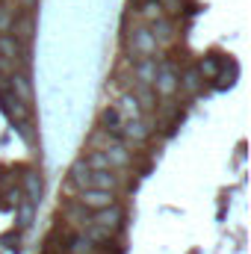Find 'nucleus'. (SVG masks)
I'll return each mask as SVG.
<instances>
[{
	"label": "nucleus",
	"mask_w": 251,
	"mask_h": 254,
	"mask_svg": "<svg viewBox=\"0 0 251 254\" xmlns=\"http://www.w3.org/2000/svg\"><path fill=\"white\" fill-rule=\"evenodd\" d=\"M154 95L157 98H166V101H172L175 95H178V68L175 63H157V77H154Z\"/></svg>",
	"instance_id": "1"
},
{
	"label": "nucleus",
	"mask_w": 251,
	"mask_h": 254,
	"mask_svg": "<svg viewBox=\"0 0 251 254\" xmlns=\"http://www.w3.org/2000/svg\"><path fill=\"white\" fill-rule=\"evenodd\" d=\"M127 48H130L133 57H139V60H151V57L160 51L157 42H154V36L148 33L145 24H139V27H133V30L127 33Z\"/></svg>",
	"instance_id": "2"
},
{
	"label": "nucleus",
	"mask_w": 251,
	"mask_h": 254,
	"mask_svg": "<svg viewBox=\"0 0 251 254\" xmlns=\"http://www.w3.org/2000/svg\"><path fill=\"white\" fill-rule=\"evenodd\" d=\"M104 157H107V163H110V169L116 172V169H127L130 163H133V157H130V151H127V145L122 139H113V136H107L104 139V145L98 148Z\"/></svg>",
	"instance_id": "3"
},
{
	"label": "nucleus",
	"mask_w": 251,
	"mask_h": 254,
	"mask_svg": "<svg viewBox=\"0 0 251 254\" xmlns=\"http://www.w3.org/2000/svg\"><path fill=\"white\" fill-rule=\"evenodd\" d=\"M9 36L18 42V45H30L33 42V36H36V15L33 12H21L15 21H12V30H9Z\"/></svg>",
	"instance_id": "4"
},
{
	"label": "nucleus",
	"mask_w": 251,
	"mask_h": 254,
	"mask_svg": "<svg viewBox=\"0 0 251 254\" xmlns=\"http://www.w3.org/2000/svg\"><path fill=\"white\" fill-rule=\"evenodd\" d=\"M122 222H125V207L116 201L113 207H104V210H98V213H92V225H98V228H107L110 234H116L119 228H122Z\"/></svg>",
	"instance_id": "5"
},
{
	"label": "nucleus",
	"mask_w": 251,
	"mask_h": 254,
	"mask_svg": "<svg viewBox=\"0 0 251 254\" xmlns=\"http://www.w3.org/2000/svg\"><path fill=\"white\" fill-rule=\"evenodd\" d=\"M77 204L89 213H98L104 207H113L116 204V192H101V190H83L77 195Z\"/></svg>",
	"instance_id": "6"
},
{
	"label": "nucleus",
	"mask_w": 251,
	"mask_h": 254,
	"mask_svg": "<svg viewBox=\"0 0 251 254\" xmlns=\"http://www.w3.org/2000/svg\"><path fill=\"white\" fill-rule=\"evenodd\" d=\"M0 57H3V60H9L12 65H27V63H30V60H27V57H30V51H27L24 45H18L9 33H3V36H0Z\"/></svg>",
	"instance_id": "7"
},
{
	"label": "nucleus",
	"mask_w": 251,
	"mask_h": 254,
	"mask_svg": "<svg viewBox=\"0 0 251 254\" xmlns=\"http://www.w3.org/2000/svg\"><path fill=\"white\" fill-rule=\"evenodd\" d=\"M0 110H3L12 122H18V125H21V122H27V116H30V107H27V104H21V101H18L12 92H6L3 86H0Z\"/></svg>",
	"instance_id": "8"
},
{
	"label": "nucleus",
	"mask_w": 251,
	"mask_h": 254,
	"mask_svg": "<svg viewBox=\"0 0 251 254\" xmlns=\"http://www.w3.org/2000/svg\"><path fill=\"white\" fill-rule=\"evenodd\" d=\"M151 139V125L148 122H142V119H136V122H125L122 125V142H133V145H145Z\"/></svg>",
	"instance_id": "9"
},
{
	"label": "nucleus",
	"mask_w": 251,
	"mask_h": 254,
	"mask_svg": "<svg viewBox=\"0 0 251 254\" xmlns=\"http://www.w3.org/2000/svg\"><path fill=\"white\" fill-rule=\"evenodd\" d=\"M9 92H12L21 104L30 107V101H33V83H30V77H27L24 71H15V74L9 77Z\"/></svg>",
	"instance_id": "10"
},
{
	"label": "nucleus",
	"mask_w": 251,
	"mask_h": 254,
	"mask_svg": "<svg viewBox=\"0 0 251 254\" xmlns=\"http://www.w3.org/2000/svg\"><path fill=\"white\" fill-rule=\"evenodd\" d=\"M21 181H24V201H30V204H39V198H42V175L36 172V169H24V175H21Z\"/></svg>",
	"instance_id": "11"
},
{
	"label": "nucleus",
	"mask_w": 251,
	"mask_h": 254,
	"mask_svg": "<svg viewBox=\"0 0 251 254\" xmlns=\"http://www.w3.org/2000/svg\"><path fill=\"white\" fill-rule=\"evenodd\" d=\"M201 86H204V80H201V74H198L195 65L187 68L184 74H178V92H184V95H189V98H195V95L201 92Z\"/></svg>",
	"instance_id": "12"
},
{
	"label": "nucleus",
	"mask_w": 251,
	"mask_h": 254,
	"mask_svg": "<svg viewBox=\"0 0 251 254\" xmlns=\"http://www.w3.org/2000/svg\"><path fill=\"white\" fill-rule=\"evenodd\" d=\"M119 187H122V175H116V172H92V178H89V190L116 192Z\"/></svg>",
	"instance_id": "13"
},
{
	"label": "nucleus",
	"mask_w": 251,
	"mask_h": 254,
	"mask_svg": "<svg viewBox=\"0 0 251 254\" xmlns=\"http://www.w3.org/2000/svg\"><path fill=\"white\" fill-rule=\"evenodd\" d=\"M148 33L154 36L157 48H160V45H172V42H175V24H172L169 18H160V21L148 24Z\"/></svg>",
	"instance_id": "14"
},
{
	"label": "nucleus",
	"mask_w": 251,
	"mask_h": 254,
	"mask_svg": "<svg viewBox=\"0 0 251 254\" xmlns=\"http://www.w3.org/2000/svg\"><path fill=\"white\" fill-rule=\"evenodd\" d=\"M133 77L139 80L136 86H154V77H157V57L139 60V63L133 65Z\"/></svg>",
	"instance_id": "15"
},
{
	"label": "nucleus",
	"mask_w": 251,
	"mask_h": 254,
	"mask_svg": "<svg viewBox=\"0 0 251 254\" xmlns=\"http://www.w3.org/2000/svg\"><path fill=\"white\" fill-rule=\"evenodd\" d=\"M122 125H125V119L119 116V110H116V107L104 110V116H101V130H104L107 136H113V139H122Z\"/></svg>",
	"instance_id": "16"
},
{
	"label": "nucleus",
	"mask_w": 251,
	"mask_h": 254,
	"mask_svg": "<svg viewBox=\"0 0 251 254\" xmlns=\"http://www.w3.org/2000/svg\"><path fill=\"white\" fill-rule=\"evenodd\" d=\"M119 116L125 119V122H136V119H142V110H139V104H136V98L130 95V92H125L122 98H119Z\"/></svg>",
	"instance_id": "17"
},
{
	"label": "nucleus",
	"mask_w": 251,
	"mask_h": 254,
	"mask_svg": "<svg viewBox=\"0 0 251 254\" xmlns=\"http://www.w3.org/2000/svg\"><path fill=\"white\" fill-rule=\"evenodd\" d=\"M195 68H198L201 80H216V77H219V71H222V60H219V54H207L201 63L195 65Z\"/></svg>",
	"instance_id": "18"
},
{
	"label": "nucleus",
	"mask_w": 251,
	"mask_h": 254,
	"mask_svg": "<svg viewBox=\"0 0 251 254\" xmlns=\"http://www.w3.org/2000/svg\"><path fill=\"white\" fill-rule=\"evenodd\" d=\"M68 175H71V187H74V190H80V192L89 190V178H92V172H89V166H86L83 160H77V163L71 166Z\"/></svg>",
	"instance_id": "19"
},
{
	"label": "nucleus",
	"mask_w": 251,
	"mask_h": 254,
	"mask_svg": "<svg viewBox=\"0 0 251 254\" xmlns=\"http://www.w3.org/2000/svg\"><path fill=\"white\" fill-rule=\"evenodd\" d=\"M133 98H136V104H139V110L145 113V110H157V95H154V89L151 86H133V92H130Z\"/></svg>",
	"instance_id": "20"
},
{
	"label": "nucleus",
	"mask_w": 251,
	"mask_h": 254,
	"mask_svg": "<svg viewBox=\"0 0 251 254\" xmlns=\"http://www.w3.org/2000/svg\"><path fill=\"white\" fill-rule=\"evenodd\" d=\"M139 15H142L145 27H148V24H154V21H160V18H166V15H163V6H160V0H148V3H142Z\"/></svg>",
	"instance_id": "21"
},
{
	"label": "nucleus",
	"mask_w": 251,
	"mask_h": 254,
	"mask_svg": "<svg viewBox=\"0 0 251 254\" xmlns=\"http://www.w3.org/2000/svg\"><path fill=\"white\" fill-rule=\"evenodd\" d=\"M83 240H89L92 246H101V243H110V240H113V234H110L107 228H98V225H86V231H83Z\"/></svg>",
	"instance_id": "22"
},
{
	"label": "nucleus",
	"mask_w": 251,
	"mask_h": 254,
	"mask_svg": "<svg viewBox=\"0 0 251 254\" xmlns=\"http://www.w3.org/2000/svg\"><path fill=\"white\" fill-rule=\"evenodd\" d=\"M15 210H18V228H21V231H24V228H30V225H33V216H36V204L21 201Z\"/></svg>",
	"instance_id": "23"
},
{
	"label": "nucleus",
	"mask_w": 251,
	"mask_h": 254,
	"mask_svg": "<svg viewBox=\"0 0 251 254\" xmlns=\"http://www.w3.org/2000/svg\"><path fill=\"white\" fill-rule=\"evenodd\" d=\"M65 216H68L71 222H77V225H92V213L83 210L80 204H68V207H65Z\"/></svg>",
	"instance_id": "24"
},
{
	"label": "nucleus",
	"mask_w": 251,
	"mask_h": 254,
	"mask_svg": "<svg viewBox=\"0 0 251 254\" xmlns=\"http://www.w3.org/2000/svg\"><path fill=\"white\" fill-rule=\"evenodd\" d=\"M68 243H71V246H68V254H92V252H95V246H92L89 240H83V234L71 237Z\"/></svg>",
	"instance_id": "25"
},
{
	"label": "nucleus",
	"mask_w": 251,
	"mask_h": 254,
	"mask_svg": "<svg viewBox=\"0 0 251 254\" xmlns=\"http://www.w3.org/2000/svg\"><path fill=\"white\" fill-rule=\"evenodd\" d=\"M12 21H15V9L9 3H0V36L12 30Z\"/></svg>",
	"instance_id": "26"
},
{
	"label": "nucleus",
	"mask_w": 251,
	"mask_h": 254,
	"mask_svg": "<svg viewBox=\"0 0 251 254\" xmlns=\"http://www.w3.org/2000/svg\"><path fill=\"white\" fill-rule=\"evenodd\" d=\"M21 195H24V192H21V187H12V190L6 192V198H9V201H6V204H3V207H18V204H21V201H24V198H21Z\"/></svg>",
	"instance_id": "27"
},
{
	"label": "nucleus",
	"mask_w": 251,
	"mask_h": 254,
	"mask_svg": "<svg viewBox=\"0 0 251 254\" xmlns=\"http://www.w3.org/2000/svg\"><path fill=\"white\" fill-rule=\"evenodd\" d=\"M234 74H237V68H231V74H228V71H219V77H216V89L231 86V83H234Z\"/></svg>",
	"instance_id": "28"
},
{
	"label": "nucleus",
	"mask_w": 251,
	"mask_h": 254,
	"mask_svg": "<svg viewBox=\"0 0 251 254\" xmlns=\"http://www.w3.org/2000/svg\"><path fill=\"white\" fill-rule=\"evenodd\" d=\"M18 243H21V234H3L0 237V246H6V249H15L18 252Z\"/></svg>",
	"instance_id": "29"
},
{
	"label": "nucleus",
	"mask_w": 251,
	"mask_h": 254,
	"mask_svg": "<svg viewBox=\"0 0 251 254\" xmlns=\"http://www.w3.org/2000/svg\"><path fill=\"white\" fill-rule=\"evenodd\" d=\"M36 3H39V0H21V9H24V12H33Z\"/></svg>",
	"instance_id": "30"
},
{
	"label": "nucleus",
	"mask_w": 251,
	"mask_h": 254,
	"mask_svg": "<svg viewBox=\"0 0 251 254\" xmlns=\"http://www.w3.org/2000/svg\"><path fill=\"white\" fill-rule=\"evenodd\" d=\"M139 3H148V0H139Z\"/></svg>",
	"instance_id": "31"
},
{
	"label": "nucleus",
	"mask_w": 251,
	"mask_h": 254,
	"mask_svg": "<svg viewBox=\"0 0 251 254\" xmlns=\"http://www.w3.org/2000/svg\"><path fill=\"white\" fill-rule=\"evenodd\" d=\"M0 3H9V0H0Z\"/></svg>",
	"instance_id": "32"
}]
</instances>
